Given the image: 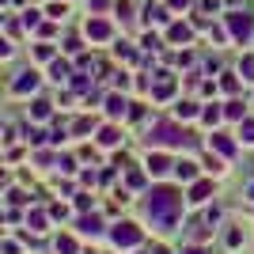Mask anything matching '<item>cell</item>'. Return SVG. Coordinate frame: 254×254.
I'll use <instances>...</instances> for the list:
<instances>
[{
	"mask_svg": "<svg viewBox=\"0 0 254 254\" xmlns=\"http://www.w3.org/2000/svg\"><path fill=\"white\" fill-rule=\"evenodd\" d=\"M179 209H182V197L175 190H156V193H152V201H148V212L156 216L159 224H167V228L179 220Z\"/></svg>",
	"mask_w": 254,
	"mask_h": 254,
	"instance_id": "obj_1",
	"label": "cell"
},
{
	"mask_svg": "<svg viewBox=\"0 0 254 254\" xmlns=\"http://www.w3.org/2000/svg\"><path fill=\"white\" fill-rule=\"evenodd\" d=\"M114 243L118 247H137L140 243V232L133 228V224H118V228H114Z\"/></svg>",
	"mask_w": 254,
	"mask_h": 254,
	"instance_id": "obj_2",
	"label": "cell"
},
{
	"mask_svg": "<svg viewBox=\"0 0 254 254\" xmlns=\"http://www.w3.org/2000/svg\"><path fill=\"white\" fill-rule=\"evenodd\" d=\"M228 27H232V34L239 42H247V34H251V19L247 15H228Z\"/></svg>",
	"mask_w": 254,
	"mask_h": 254,
	"instance_id": "obj_3",
	"label": "cell"
},
{
	"mask_svg": "<svg viewBox=\"0 0 254 254\" xmlns=\"http://www.w3.org/2000/svg\"><path fill=\"white\" fill-rule=\"evenodd\" d=\"M152 140H156V144H179V133H175V129L171 126H156V133H152Z\"/></svg>",
	"mask_w": 254,
	"mask_h": 254,
	"instance_id": "obj_4",
	"label": "cell"
},
{
	"mask_svg": "<svg viewBox=\"0 0 254 254\" xmlns=\"http://www.w3.org/2000/svg\"><path fill=\"white\" fill-rule=\"evenodd\" d=\"M87 34L103 42V38H110V23H103V19H91V23H87Z\"/></svg>",
	"mask_w": 254,
	"mask_h": 254,
	"instance_id": "obj_5",
	"label": "cell"
},
{
	"mask_svg": "<svg viewBox=\"0 0 254 254\" xmlns=\"http://www.w3.org/2000/svg\"><path fill=\"white\" fill-rule=\"evenodd\" d=\"M38 84V76L34 72H23V80H15V91H27V87H34Z\"/></svg>",
	"mask_w": 254,
	"mask_h": 254,
	"instance_id": "obj_6",
	"label": "cell"
},
{
	"mask_svg": "<svg viewBox=\"0 0 254 254\" xmlns=\"http://www.w3.org/2000/svg\"><path fill=\"white\" fill-rule=\"evenodd\" d=\"M186 38H190V31H186V27H171V42H186Z\"/></svg>",
	"mask_w": 254,
	"mask_h": 254,
	"instance_id": "obj_7",
	"label": "cell"
},
{
	"mask_svg": "<svg viewBox=\"0 0 254 254\" xmlns=\"http://www.w3.org/2000/svg\"><path fill=\"white\" fill-rule=\"evenodd\" d=\"M209 190H212L209 182H197V186H193V201H201V197H209Z\"/></svg>",
	"mask_w": 254,
	"mask_h": 254,
	"instance_id": "obj_8",
	"label": "cell"
},
{
	"mask_svg": "<svg viewBox=\"0 0 254 254\" xmlns=\"http://www.w3.org/2000/svg\"><path fill=\"white\" fill-rule=\"evenodd\" d=\"M148 167H152V175H159V171H167V159H163V156H152Z\"/></svg>",
	"mask_w": 254,
	"mask_h": 254,
	"instance_id": "obj_9",
	"label": "cell"
},
{
	"mask_svg": "<svg viewBox=\"0 0 254 254\" xmlns=\"http://www.w3.org/2000/svg\"><path fill=\"white\" fill-rule=\"evenodd\" d=\"M212 144L224 152V156H232V140H224V137H212Z\"/></svg>",
	"mask_w": 254,
	"mask_h": 254,
	"instance_id": "obj_10",
	"label": "cell"
},
{
	"mask_svg": "<svg viewBox=\"0 0 254 254\" xmlns=\"http://www.w3.org/2000/svg\"><path fill=\"white\" fill-rule=\"evenodd\" d=\"M156 95H159V99H167V95H171V80H159V87H156Z\"/></svg>",
	"mask_w": 254,
	"mask_h": 254,
	"instance_id": "obj_11",
	"label": "cell"
},
{
	"mask_svg": "<svg viewBox=\"0 0 254 254\" xmlns=\"http://www.w3.org/2000/svg\"><path fill=\"white\" fill-rule=\"evenodd\" d=\"M106 106H110V114H122V110H126V103H122V99H110Z\"/></svg>",
	"mask_w": 254,
	"mask_h": 254,
	"instance_id": "obj_12",
	"label": "cell"
},
{
	"mask_svg": "<svg viewBox=\"0 0 254 254\" xmlns=\"http://www.w3.org/2000/svg\"><path fill=\"white\" fill-rule=\"evenodd\" d=\"M148 15H152V19H156V23H163V19H167V8H152Z\"/></svg>",
	"mask_w": 254,
	"mask_h": 254,
	"instance_id": "obj_13",
	"label": "cell"
},
{
	"mask_svg": "<svg viewBox=\"0 0 254 254\" xmlns=\"http://www.w3.org/2000/svg\"><path fill=\"white\" fill-rule=\"evenodd\" d=\"M179 175L182 179H193V163H179Z\"/></svg>",
	"mask_w": 254,
	"mask_h": 254,
	"instance_id": "obj_14",
	"label": "cell"
},
{
	"mask_svg": "<svg viewBox=\"0 0 254 254\" xmlns=\"http://www.w3.org/2000/svg\"><path fill=\"white\" fill-rule=\"evenodd\" d=\"M57 251H61V254H72L76 247H72V239H61V243H57Z\"/></svg>",
	"mask_w": 254,
	"mask_h": 254,
	"instance_id": "obj_15",
	"label": "cell"
},
{
	"mask_svg": "<svg viewBox=\"0 0 254 254\" xmlns=\"http://www.w3.org/2000/svg\"><path fill=\"white\" fill-rule=\"evenodd\" d=\"M243 133H247L243 140H254V122H243Z\"/></svg>",
	"mask_w": 254,
	"mask_h": 254,
	"instance_id": "obj_16",
	"label": "cell"
},
{
	"mask_svg": "<svg viewBox=\"0 0 254 254\" xmlns=\"http://www.w3.org/2000/svg\"><path fill=\"white\" fill-rule=\"evenodd\" d=\"M186 4H190V0H171V8H186Z\"/></svg>",
	"mask_w": 254,
	"mask_h": 254,
	"instance_id": "obj_17",
	"label": "cell"
},
{
	"mask_svg": "<svg viewBox=\"0 0 254 254\" xmlns=\"http://www.w3.org/2000/svg\"><path fill=\"white\" fill-rule=\"evenodd\" d=\"M186 254H205V251H197V247H193V251H186Z\"/></svg>",
	"mask_w": 254,
	"mask_h": 254,
	"instance_id": "obj_18",
	"label": "cell"
}]
</instances>
